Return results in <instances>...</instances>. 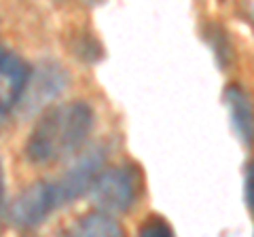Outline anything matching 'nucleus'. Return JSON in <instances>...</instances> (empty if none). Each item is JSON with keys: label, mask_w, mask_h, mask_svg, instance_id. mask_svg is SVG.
Instances as JSON below:
<instances>
[{"label": "nucleus", "mask_w": 254, "mask_h": 237, "mask_svg": "<svg viewBox=\"0 0 254 237\" xmlns=\"http://www.w3.org/2000/svg\"><path fill=\"white\" fill-rule=\"evenodd\" d=\"M121 229L106 212H89L68 229L66 237H119Z\"/></svg>", "instance_id": "7"}, {"label": "nucleus", "mask_w": 254, "mask_h": 237, "mask_svg": "<svg viewBox=\"0 0 254 237\" xmlns=\"http://www.w3.org/2000/svg\"><path fill=\"white\" fill-rule=\"evenodd\" d=\"M93 127V110L85 102H66L38 117L26 142V159L49 165L76 153Z\"/></svg>", "instance_id": "1"}, {"label": "nucleus", "mask_w": 254, "mask_h": 237, "mask_svg": "<svg viewBox=\"0 0 254 237\" xmlns=\"http://www.w3.org/2000/svg\"><path fill=\"white\" fill-rule=\"evenodd\" d=\"M225 102H227L231 123L237 131V136L242 138V142H246L250 146L254 142V108H252L248 93L240 89L237 85H231L225 91Z\"/></svg>", "instance_id": "6"}, {"label": "nucleus", "mask_w": 254, "mask_h": 237, "mask_svg": "<svg viewBox=\"0 0 254 237\" xmlns=\"http://www.w3.org/2000/svg\"><path fill=\"white\" fill-rule=\"evenodd\" d=\"M30 81V68L17 53L0 47V113L19 104Z\"/></svg>", "instance_id": "5"}, {"label": "nucleus", "mask_w": 254, "mask_h": 237, "mask_svg": "<svg viewBox=\"0 0 254 237\" xmlns=\"http://www.w3.org/2000/svg\"><path fill=\"white\" fill-rule=\"evenodd\" d=\"M4 201V174H2V165H0V208Z\"/></svg>", "instance_id": "10"}, {"label": "nucleus", "mask_w": 254, "mask_h": 237, "mask_svg": "<svg viewBox=\"0 0 254 237\" xmlns=\"http://www.w3.org/2000/svg\"><path fill=\"white\" fill-rule=\"evenodd\" d=\"M58 205L53 182L38 180L15 197L9 205V220L17 229H34L51 214Z\"/></svg>", "instance_id": "2"}, {"label": "nucleus", "mask_w": 254, "mask_h": 237, "mask_svg": "<svg viewBox=\"0 0 254 237\" xmlns=\"http://www.w3.org/2000/svg\"><path fill=\"white\" fill-rule=\"evenodd\" d=\"M104 148H91L78 157V161L64 172V176L53 180V191L58 197V205H66L70 201L83 197L91 191L95 178L100 176L102 163H104Z\"/></svg>", "instance_id": "3"}, {"label": "nucleus", "mask_w": 254, "mask_h": 237, "mask_svg": "<svg viewBox=\"0 0 254 237\" xmlns=\"http://www.w3.org/2000/svg\"><path fill=\"white\" fill-rule=\"evenodd\" d=\"M244 197L248 208L254 210V161L246 165V178H244Z\"/></svg>", "instance_id": "9"}, {"label": "nucleus", "mask_w": 254, "mask_h": 237, "mask_svg": "<svg viewBox=\"0 0 254 237\" xmlns=\"http://www.w3.org/2000/svg\"><path fill=\"white\" fill-rule=\"evenodd\" d=\"M89 193L102 212L117 214L131 208L136 199V180L125 168H110L100 172Z\"/></svg>", "instance_id": "4"}, {"label": "nucleus", "mask_w": 254, "mask_h": 237, "mask_svg": "<svg viewBox=\"0 0 254 237\" xmlns=\"http://www.w3.org/2000/svg\"><path fill=\"white\" fill-rule=\"evenodd\" d=\"M138 237H174V233L165 220H148L146 225L140 227Z\"/></svg>", "instance_id": "8"}]
</instances>
